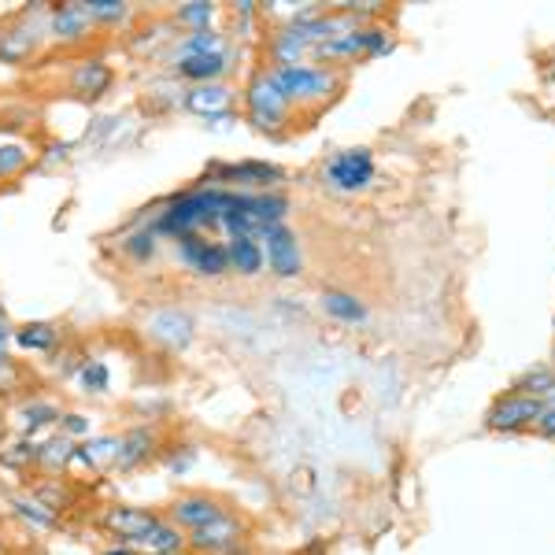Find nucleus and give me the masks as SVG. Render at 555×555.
Segmentation results:
<instances>
[{
  "label": "nucleus",
  "mask_w": 555,
  "mask_h": 555,
  "mask_svg": "<svg viewBox=\"0 0 555 555\" xmlns=\"http://www.w3.org/2000/svg\"><path fill=\"white\" fill-rule=\"evenodd\" d=\"M234 204V190L219 185H193V190L175 193L167 204H159L152 215V227L159 237H185V234H219L222 215Z\"/></svg>",
  "instance_id": "f257e3e1"
},
{
  "label": "nucleus",
  "mask_w": 555,
  "mask_h": 555,
  "mask_svg": "<svg viewBox=\"0 0 555 555\" xmlns=\"http://www.w3.org/2000/svg\"><path fill=\"white\" fill-rule=\"evenodd\" d=\"M241 104H245V122L259 133H271L278 138L285 127L293 122V104L289 96L278 89V82L271 78V70L259 67L253 70V78L241 89Z\"/></svg>",
  "instance_id": "f03ea898"
},
{
  "label": "nucleus",
  "mask_w": 555,
  "mask_h": 555,
  "mask_svg": "<svg viewBox=\"0 0 555 555\" xmlns=\"http://www.w3.org/2000/svg\"><path fill=\"white\" fill-rule=\"evenodd\" d=\"M271 78L278 82L285 96H289L293 107L304 104H326L330 96L341 93L345 75L334 67H315V64H293V67H267Z\"/></svg>",
  "instance_id": "7ed1b4c3"
},
{
  "label": "nucleus",
  "mask_w": 555,
  "mask_h": 555,
  "mask_svg": "<svg viewBox=\"0 0 555 555\" xmlns=\"http://www.w3.org/2000/svg\"><path fill=\"white\" fill-rule=\"evenodd\" d=\"M248 541H253V526L234 507L201 530L185 533V548L193 555H253Z\"/></svg>",
  "instance_id": "20e7f679"
},
{
  "label": "nucleus",
  "mask_w": 555,
  "mask_h": 555,
  "mask_svg": "<svg viewBox=\"0 0 555 555\" xmlns=\"http://www.w3.org/2000/svg\"><path fill=\"white\" fill-rule=\"evenodd\" d=\"M278 182H285V171L278 164H263V159H241V164H211L204 175V185H219V190H237V193H263L274 190Z\"/></svg>",
  "instance_id": "39448f33"
},
{
  "label": "nucleus",
  "mask_w": 555,
  "mask_h": 555,
  "mask_svg": "<svg viewBox=\"0 0 555 555\" xmlns=\"http://www.w3.org/2000/svg\"><path fill=\"white\" fill-rule=\"evenodd\" d=\"M175 256L185 271H193L196 278H222L230 274V248L227 241L211 237V234H185L175 241Z\"/></svg>",
  "instance_id": "423d86ee"
},
{
  "label": "nucleus",
  "mask_w": 555,
  "mask_h": 555,
  "mask_svg": "<svg viewBox=\"0 0 555 555\" xmlns=\"http://www.w3.org/2000/svg\"><path fill=\"white\" fill-rule=\"evenodd\" d=\"M322 182L334 193H363L374 182V152L341 149L322 164Z\"/></svg>",
  "instance_id": "0eeeda50"
},
{
  "label": "nucleus",
  "mask_w": 555,
  "mask_h": 555,
  "mask_svg": "<svg viewBox=\"0 0 555 555\" xmlns=\"http://www.w3.org/2000/svg\"><path fill=\"white\" fill-rule=\"evenodd\" d=\"M227 512L230 507L222 496H215V492H208V489H190V492H178L171 504H167L164 518L167 522H175L182 533H193V530L215 522V518L227 515Z\"/></svg>",
  "instance_id": "6e6552de"
},
{
  "label": "nucleus",
  "mask_w": 555,
  "mask_h": 555,
  "mask_svg": "<svg viewBox=\"0 0 555 555\" xmlns=\"http://www.w3.org/2000/svg\"><path fill=\"white\" fill-rule=\"evenodd\" d=\"M164 518V512H156V507H138V504H107L101 515H96V526L115 537V544H138L141 537H145L152 526Z\"/></svg>",
  "instance_id": "1a4fd4ad"
},
{
  "label": "nucleus",
  "mask_w": 555,
  "mask_h": 555,
  "mask_svg": "<svg viewBox=\"0 0 555 555\" xmlns=\"http://www.w3.org/2000/svg\"><path fill=\"white\" fill-rule=\"evenodd\" d=\"M541 415H544V400L512 389V392H504V397L492 400V408L486 411V426L492 434H518V429L537 426Z\"/></svg>",
  "instance_id": "9d476101"
},
{
  "label": "nucleus",
  "mask_w": 555,
  "mask_h": 555,
  "mask_svg": "<svg viewBox=\"0 0 555 555\" xmlns=\"http://www.w3.org/2000/svg\"><path fill=\"white\" fill-rule=\"evenodd\" d=\"M234 89L227 82H208V86H190L182 96V107L193 115H201L208 127H227V122H234Z\"/></svg>",
  "instance_id": "9b49d317"
},
{
  "label": "nucleus",
  "mask_w": 555,
  "mask_h": 555,
  "mask_svg": "<svg viewBox=\"0 0 555 555\" xmlns=\"http://www.w3.org/2000/svg\"><path fill=\"white\" fill-rule=\"evenodd\" d=\"M164 452V437H159L156 426H130L119 434V455H115V474H133L141 467H149L152 460H159Z\"/></svg>",
  "instance_id": "f8f14e48"
},
{
  "label": "nucleus",
  "mask_w": 555,
  "mask_h": 555,
  "mask_svg": "<svg viewBox=\"0 0 555 555\" xmlns=\"http://www.w3.org/2000/svg\"><path fill=\"white\" fill-rule=\"evenodd\" d=\"M259 245H263V259H267V267H271L274 278H300V271H304L300 241L289 227H285V222L267 227L263 234H259Z\"/></svg>",
  "instance_id": "ddd939ff"
},
{
  "label": "nucleus",
  "mask_w": 555,
  "mask_h": 555,
  "mask_svg": "<svg viewBox=\"0 0 555 555\" xmlns=\"http://www.w3.org/2000/svg\"><path fill=\"white\" fill-rule=\"evenodd\" d=\"M145 334L156 345H164L167 352H185L196 337V322L182 308H159L145 319Z\"/></svg>",
  "instance_id": "4468645a"
},
{
  "label": "nucleus",
  "mask_w": 555,
  "mask_h": 555,
  "mask_svg": "<svg viewBox=\"0 0 555 555\" xmlns=\"http://www.w3.org/2000/svg\"><path fill=\"white\" fill-rule=\"evenodd\" d=\"M49 34V26H38L30 15L0 26V64L23 67L26 60H34V52L41 49V38Z\"/></svg>",
  "instance_id": "2eb2a0df"
},
{
  "label": "nucleus",
  "mask_w": 555,
  "mask_h": 555,
  "mask_svg": "<svg viewBox=\"0 0 555 555\" xmlns=\"http://www.w3.org/2000/svg\"><path fill=\"white\" fill-rule=\"evenodd\" d=\"M93 20H89L82 0H67V4H49V38L60 44H82L93 38Z\"/></svg>",
  "instance_id": "dca6fc26"
},
{
  "label": "nucleus",
  "mask_w": 555,
  "mask_h": 555,
  "mask_svg": "<svg viewBox=\"0 0 555 555\" xmlns=\"http://www.w3.org/2000/svg\"><path fill=\"white\" fill-rule=\"evenodd\" d=\"M60 418H64L60 404H52V400H44V397H30V400H23L20 408H12L15 434H20V437H34V441L49 437L52 429L60 426Z\"/></svg>",
  "instance_id": "f3484780"
},
{
  "label": "nucleus",
  "mask_w": 555,
  "mask_h": 555,
  "mask_svg": "<svg viewBox=\"0 0 555 555\" xmlns=\"http://www.w3.org/2000/svg\"><path fill=\"white\" fill-rule=\"evenodd\" d=\"M115 455H119V434H89L86 441L75 444L67 474L70 470L107 474V470H115Z\"/></svg>",
  "instance_id": "a211bd4d"
},
{
  "label": "nucleus",
  "mask_w": 555,
  "mask_h": 555,
  "mask_svg": "<svg viewBox=\"0 0 555 555\" xmlns=\"http://www.w3.org/2000/svg\"><path fill=\"white\" fill-rule=\"evenodd\" d=\"M175 78L190 86H208V82H222V78L234 70V49H219V52H204V56H185L171 67Z\"/></svg>",
  "instance_id": "6ab92c4d"
},
{
  "label": "nucleus",
  "mask_w": 555,
  "mask_h": 555,
  "mask_svg": "<svg viewBox=\"0 0 555 555\" xmlns=\"http://www.w3.org/2000/svg\"><path fill=\"white\" fill-rule=\"evenodd\" d=\"M67 86H70V93H78L82 101H101V96L112 93L115 70L107 67L104 60H78L67 78Z\"/></svg>",
  "instance_id": "aec40b11"
},
{
  "label": "nucleus",
  "mask_w": 555,
  "mask_h": 555,
  "mask_svg": "<svg viewBox=\"0 0 555 555\" xmlns=\"http://www.w3.org/2000/svg\"><path fill=\"white\" fill-rule=\"evenodd\" d=\"M30 492L41 500L44 507H49V512H56V515L70 512V507L78 504V496H82L75 481L67 478V474H56V478H44V474H41V478L30 486Z\"/></svg>",
  "instance_id": "412c9836"
},
{
  "label": "nucleus",
  "mask_w": 555,
  "mask_h": 555,
  "mask_svg": "<svg viewBox=\"0 0 555 555\" xmlns=\"http://www.w3.org/2000/svg\"><path fill=\"white\" fill-rule=\"evenodd\" d=\"M75 444L70 437H64L60 429H52L49 437L38 441V474L44 478H56V474H67L70 467V455H75Z\"/></svg>",
  "instance_id": "4be33fe9"
},
{
  "label": "nucleus",
  "mask_w": 555,
  "mask_h": 555,
  "mask_svg": "<svg viewBox=\"0 0 555 555\" xmlns=\"http://www.w3.org/2000/svg\"><path fill=\"white\" fill-rule=\"evenodd\" d=\"M8 504H12V515L20 518V522H23L30 533H49V530H56V526H60V515H56V512H49V507H44L30 489H26V492H15V496L8 500Z\"/></svg>",
  "instance_id": "5701e85b"
},
{
  "label": "nucleus",
  "mask_w": 555,
  "mask_h": 555,
  "mask_svg": "<svg viewBox=\"0 0 555 555\" xmlns=\"http://www.w3.org/2000/svg\"><path fill=\"white\" fill-rule=\"evenodd\" d=\"M227 49V38H222L219 26H211V30H193V34H182V38L171 41V49H167V64H178V60L185 56H204V52H219Z\"/></svg>",
  "instance_id": "b1692460"
},
{
  "label": "nucleus",
  "mask_w": 555,
  "mask_h": 555,
  "mask_svg": "<svg viewBox=\"0 0 555 555\" xmlns=\"http://www.w3.org/2000/svg\"><path fill=\"white\" fill-rule=\"evenodd\" d=\"M12 341H15V348H23V352L44 356L64 341V330H60L56 322H23V326H15Z\"/></svg>",
  "instance_id": "393cba45"
},
{
  "label": "nucleus",
  "mask_w": 555,
  "mask_h": 555,
  "mask_svg": "<svg viewBox=\"0 0 555 555\" xmlns=\"http://www.w3.org/2000/svg\"><path fill=\"white\" fill-rule=\"evenodd\" d=\"M133 552L138 555H171V552H185V533L178 530L175 522H167V518H159L152 530L141 537L138 544H133Z\"/></svg>",
  "instance_id": "a878e982"
},
{
  "label": "nucleus",
  "mask_w": 555,
  "mask_h": 555,
  "mask_svg": "<svg viewBox=\"0 0 555 555\" xmlns=\"http://www.w3.org/2000/svg\"><path fill=\"white\" fill-rule=\"evenodd\" d=\"M267 52H271L274 64L271 67H293V64H304V56H311V44L300 38V34H293L289 26H278L271 34V41H267Z\"/></svg>",
  "instance_id": "bb28decb"
},
{
  "label": "nucleus",
  "mask_w": 555,
  "mask_h": 555,
  "mask_svg": "<svg viewBox=\"0 0 555 555\" xmlns=\"http://www.w3.org/2000/svg\"><path fill=\"white\" fill-rule=\"evenodd\" d=\"M227 248H230V271H237L241 278H256L267 267L263 245L256 237H230Z\"/></svg>",
  "instance_id": "cd10ccee"
},
{
  "label": "nucleus",
  "mask_w": 555,
  "mask_h": 555,
  "mask_svg": "<svg viewBox=\"0 0 555 555\" xmlns=\"http://www.w3.org/2000/svg\"><path fill=\"white\" fill-rule=\"evenodd\" d=\"M322 311H326L330 319H337V322H348V326H356V322H366L363 300L352 297V293H341V289H326V293H322Z\"/></svg>",
  "instance_id": "c85d7f7f"
},
{
  "label": "nucleus",
  "mask_w": 555,
  "mask_h": 555,
  "mask_svg": "<svg viewBox=\"0 0 555 555\" xmlns=\"http://www.w3.org/2000/svg\"><path fill=\"white\" fill-rule=\"evenodd\" d=\"M75 385H78V392H86V397H104V392L112 389V371H107L104 360L86 356L75 371Z\"/></svg>",
  "instance_id": "c756f323"
},
{
  "label": "nucleus",
  "mask_w": 555,
  "mask_h": 555,
  "mask_svg": "<svg viewBox=\"0 0 555 555\" xmlns=\"http://www.w3.org/2000/svg\"><path fill=\"white\" fill-rule=\"evenodd\" d=\"M0 463H4L8 470H38V441L15 434L12 441L0 449Z\"/></svg>",
  "instance_id": "7c9ffc66"
},
{
  "label": "nucleus",
  "mask_w": 555,
  "mask_h": 555,
  "mask_svg": "<svg viewBox=\"0 0 555 555\" xmlns=\"http://www.w3.org/2000/svg\"><path fill=\"white\" fill-rule=\"evenodd\" d=\"M215 20H219V4L211 0H190V4L175 8V26H185V30H211Z\"/></svg>",
  "instance_id": "2f4dec72"
},
{
  "label": "nucleus",
  "mask_w": 555,
  "mask_h": 555,
  "mask_svg": "<svg viewBox=\"0 0 555 555\" xmlns=\"http://www.w3.org/2000/svg\"><path fill=\"white\" fill-rule=\"evenodd\" d=\"M82 4L96 30H101V26H127L133 15V8L127 0H82Z\"/></svg>",
  "instance_id": "473e14b6"
},
{
  "label": "nucleus",
  "mask_w": 555,
  "mask_h": 555,
  "mask_svg": "<svg viewBox=\"0 0 555 555\" xmlns=\"http://www.w3.org/2000/svg\"><path fill=\"white\" fill-rule=\"evenodd\" d=\"M196 460H201V449H196V444H190V441L171 444V449L159 452V463H164L167 478H185V474L196 467Z\"/></svg>",
  "instance_id": "72a5a7b5"
},
{
  "label": "nucleus",
  "mask_w": 555,
  "mask_h": 555,
  "mask_svg": "<svg viewBox=\"0 0 555 555\" xmlns=\"http://www.w3.org/2000/svg\"><path fill=\"white\" fill-rule=\"evenodd\" d=\"M122 253H127L130 259H138V263H149L152 256L159 253V234L152 222H145V227H138L133 234L122 241Z\"/></svg>",
  "instance_id": "f704fd0d"
},
{
  "label": "nucleus",
  "mask_w": 555,
  "mask_h": 555,
  "mask_svg": "<svg viewBox=\"0 0 555 555\" xmlns=\"http://www.w3.org/2000/svg\"><path fill=\"white\" fill-rule=\"evenodd\" d=\"M30 145H23V141H0V182H8V178L23 175L26 167H30Z\"/></svg>",
  "instance_id": "c9c22d12"
},
{
  "label": "nucleus",
  "mask_w": 555,
  "mask_h": 555,
  "mask_svg": "<svg viewBox=\"0 0 555 555\" xmlns=\"http://www.w3.org/2000/svg\"><path fill=\"white\" fill-rule=\"evenodd\" d=\"M515 392H526V397H537V400H548L555 392V366H533V371H526L522 378L515 382Z\"/></svg>",
  "instance_id": "e433bc0d"
},
{
  "label": "nucleus",
  "mask_w": 555,
  "mask_h": 555,
  "mask_svg": "<svg viewBox=\"0 0 555 555\" xmlns=\"http://www.w3.org/2000/svg\"><path fill=\"white\" fill-rule=\"evenodd\" d=\"M56 429L64 437H70V441H86V437L93 434V423H89V415H82V411H64Z\"/></svg>",
  "instance_id": "4c0bfd02"
},
{
  "label": "nucleus",
  "mask_w": 555,
  "mask_h": 555,
  "mask_svg": "<svg viewBox=\"0 0 555 555\" xmlns=\"http://www.w3.org/2000/svg\"><path fill=\"white\" fill-rule=\"evenodd\" d=\"M20 363L8 356V348H0V392H12L15 385H20Z\"/></svg>",
  "instance_id": "58836bf2"
},
{
  "label": "nucleus",
  "mask_w": 555,
  "mask_h": 555,
  "mask_svg": "<svg viewBox=\"0 0 555 555\" xmlns=\"http://www.w3.org/2000/svg\"><path fill=\"white\" fill-rule=\"evenodd\" d=\"M537 434H541V437H552V441H555V392H552V397L548 400H544V415L541 418H537Z\"/></svg>",
  "instance_id": "ea45409f"
},
{
  "label": "nucleus",
  "mask_w": 555,
  "mask_h": 555,
  "mask_svg": "<svg viewBox=\"0 0 555 555\" xmlns=\"http://www.w3.org/2000/svg\"><path fill=\"white\" fill-rule=\"evenodd\" d=\"M12 334H15V326L8 322V311H4V304H0V348H8Z\"/></svg>",
  "instance_id": "a19ab883"
},
{
  "label": "nucleus",
  "mask_w": 555,
  "mask_h": 555,
  "mask_svg": "<svg viewBox=\"0 0 555 555\" xmlns=\"http://www.w3.org/2000/svg\"><path fill=\"white\" fill-rule=\"evenodd\" d=\"M101 555H138V552H133L130 544H107Z\"/></svg>",
  "instance_id": "79ce46f5"
},
{
  "label": "nucleus",
  "mask_w": 555,
  "mask_h": 555,
  "mask_svg": "<svg viewBox=\"0 0 555 555\" xmlns=\"http://www.w3.org/2000/svg\"><path fill=\"white\" fill-rule=\"evenodd\" d=\"M0 555H12V552H8V544H4V541H0Z\"/></svg>",
  "instance_id": "37998d69"
},
{
  "label": "nucleus",
  "mask_w": 555,
  "mask_h": 555,
  "mask_svg": "<svg viewBox=\"0 0 555 555\" xmlns=\"http://www.w3.org/2000/svg\"><path fill=\"white\" fill-rule=\"evenodd\" d=\"M171 555H193V552H190V548H185V552H171Z\"/></svg>",
  "instance_id": "c03bdc74"
}]
</instances>
